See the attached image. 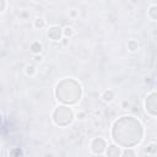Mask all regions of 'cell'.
I'll return each instance as SVG.
<instances>
[{
  "mask_svg": "<svg viewBox=\"0 0 157 157\" xmlns=\"http://www.w3.org/2000/svg\"><path fill=\"white\" fill-rule=\"evenodd\" d=\"M40 49H42L40 44H38V43H33V44H32V52H33V53H39Z\"/></svg>",
  "mask_w": 157,
  "mask_h": 157,
  "instance_id": "6da1fadb",
  "label": "cell"
},
{
  "mask_svg": "<svg viewBox=\"0 0 157 157\" xmlns=\"http://www.w3.org/2000/svg\"><path fill=\"white\" fill-rule=\"evenodd\" d=\"M33 69H35V68H33L32 65H28V66H27V73L30 74V71H31V74H32V73H33Z\"/></svg>",
  "mask_w": 157,
  "mask_h": 157,
  "instance_id": "7a4b0ae2",
  "label": "cell"
},
{
  "mask_svg": "<svg viewBox=\"0 0 157 157\" xmlns=\"http://www.w3.org/2000/svg\"><path fill=\"white\" fill-rule=\"evenodd\" d=\"M65 30H66V31H65V35H71V28L68 27V28H65Z\"/></svg>",
  "mask_w": 157,
  "mask_h": 157,
  "instance_id": "3957f363",
  "label": "cell"
},
{
  "mask_svg": "<svg viewBox=\"0 0 157 157\" xmlns=\"http://www.w3.org/2000/svg\"><path fill=\"white\" fill-rule=\"evenodd\" d=\"M36 26H43V22L42 21H37L36 22Z\"/></svg>",
  "mask_w": 157,
  "mask_h": 157,
  "instance_id": "277c9868",
  "label": "cell"
}]
</instances>
